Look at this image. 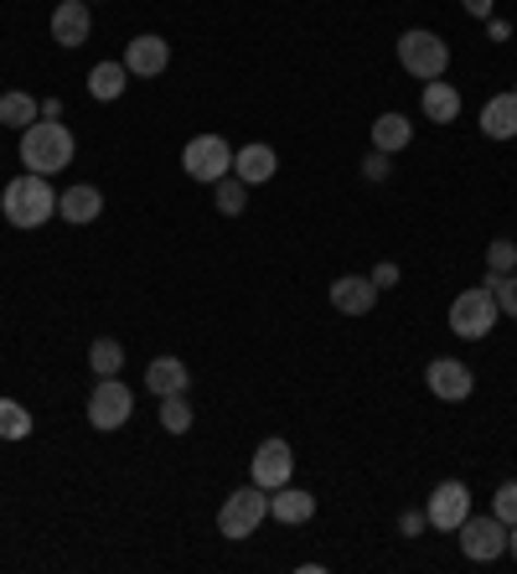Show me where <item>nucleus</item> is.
Wrapping results in <instances>:
<instances>
[{
  "instance_id": "obj_1",
  "label": "nucleus",
  "mask_w": 517,
  "mask_h": 574,
  "mask_svg": "<svg viewBox=\"0 0 517 574\" xmlns=\"http://www.w3.org/2000/svg\"><path fill=\"white\" fill-rule=\"evenodd\" d=\"M73 151H79V140H73V130L58 124V119H37V124L21 130V166L37 171V177L68 171V166H73Z\"/></svg>"
},
{
  "instance_id": "obj_2",
  "label": "nucleus",
  "mask_w": 517,
  "mask_h": 574,
  "mask_svg": "<svg viewBox=\"0 0 517 574\" xmlns=\"http://www.w3.org/2000/svg\"><path fill=\"white\" fill-rule=\"evenodd\" d=\"M58 198L52 192V177H37V171H21V177L5 181V192H0V213L11 228H41V223L58 213Z\"/></svg>"
},
{
  "instance_id": "obj_3",
  "label": "nucleus",
  "mask_w": 517,
  "mask_h": 574,
  "mask_svg": "<svg viewBox=\"0 0 517 574\" xmlns=\"http://www.w3.org/2000/svg\"><path fill=\"white\" fill-rule=\"evenodd\" d=\"M497 296L486 290V285H477V290H460L456 300H450V332H456L460 342H481L492 337V326H497Z\"/></svg>"
},
{
  "instance_id": "obj_4",
  "label": "nucleus",
  "mask_w": 517,
  "mask_h": 574,
  "mask_svg": "<svg viewBox=\"0 0 517 574\" xmlns=\"http://www.w3.org/2000/svg\"><path fill=\"white\" fill-rule=\"evenodd\" d=\"M269 517V492L264 487H239V492H228V502H223V513H218V534L223 538H249V534H258V523Z\"/></svg>"
},
{
  "instance_id": "obj_5",
  "label": "nucleus",
  "mask_w": 517,
  "mask_h": 574,
  "mask_svg": "<svg viewBox=\"0 0 517 574\" xmlns=\"http://www.w3.org/2000/svg\"><path fill=\"white\" fill-rule=\"evenodd\" d=\"M398 62H404L409 79L430 83L450 68V47H445L435 32H404V37H398Z\"/></svg>"
},
{
  "instance_id": "obj_6",
  "label": "nucleus",
  "mask_w": 517,
  "mask_h": 574,
  "mask_svg": "<svg viewBox=\"0 0 517 574\" xmlns=\"http://www.w3.org/2000/svg\"><path fill=\"white\" fill-rule=\"evenodd\" d=\"M181 166H187V177L192 181L218 187V181L233 171V151H228V140L223 135H192L187 140V151H181Z\"/></svg>"
},
{
  "instance_id": "obj_7",
  "label": "nucleus",
  "mask_w": 517,
  "mask_h": 574,
  "mask_svg": "<svg viewBox=\"0 0 517 574\" xmlns=\"http://www.w3.org/2000/svg\"><path fill=\"white\" fill-rule=\"evenodd\" d=\"M456 534H460V554L471 564H492V559L507 554V523L502 517H466Z\"/></svg>"
},
{
  "instance_id": "obj_8",
  "label": "nucleus",
  "mask_w": 517,
  "mask_h": 574,
  "mask_svg": "<svg viewBox=\"0 0 517 574\" xmlns=\"http://www.w3.org/2000/svg\"><path fill=\"white\" fill-rule=\"evenodd\" d=\"M130 415H135V394L124 388L120 378H99L94 394H88V424L94 430H120Z\"/></svg>"
},
{
  "instance_id": "obj_9",
  "label": "nucleus",
  "mask_w": 517,
  "mask_h": 574,
  "mask_svg": "<svg viewBox=\"0 0 517 574\" xmlns=\"http://www.w3.org/2000/svg\"><path fill=\"white\" fill-rule=\"evenodd\" d=\"M424 517H430V528H440V534H456L460 523L471 517V487L466 481H440L435 492H430V502H424Z\"/></svg>"
},
{
  "instance_id": "obj_10",
  "label": "nucleus",
  "mask_w": 517,
  "mask_h": 574,
  "mask_svg": "<svg viewBox=\"0 0 517 574\" xmlns=\"http://www.w3.org/2000/svg\"><path fill=\"white\" fill-rule=\"evenodd\" d=\"M424 383H430V394L445 398V404H460V398H471V388H477L471 368L456 362V357H435V362L424 368Z\"/></svg>"
},
{
  "instance_id": "obj_11",
  "label": "nucleus",
  "mask_w": 517,
  "mask_h": 574,
  "mask_svg": "<svg viewBox=\"0 0 517 574\" xmlns=\"http://www.w3.org/2000/svg\"><path fill=\"white\" fill-rule=\"evenodd\" d=\"M249 471H254V487L275 492V487H285V481L296 476V456H290L285 440H264L254 451V461H249Z\"/></svg>"
},
{
  "instance_id": "obj_12",
  "label": "nucleus",
  "mask_w": 517,
  "mask_h": 574,
  "mask_svg": "<svg viewBox=\"0 0 517 574\" xmlns=\"http://www.w3.org/2000/svg\"><path fill=\"white\" fill-rule=\"evenodd\" d=\"M124 68H130V79H160L166 73V62H171V41L156 37V32H145L124 47Z\"/></svg>"
},
{
  "instance_id": "obj_13",
  "label": "nucleus",
  "mask_w": 517,
  "mask_h": 574,
  "mask_svg": "<svg viewBox=\"0 0 517 574\" xmlns=\"http://www.w3.org/2000/svg\"><path fill=\"white\" fill-rule=\"evenodd\" d=\"M88 32H94L88 0H62L58 11H52V41H58V47H83Z\"/></svg>"
},
{
  "instance_id": "obj_14",
  "label": "nucleus",
  "mask_w": 517,
  "mask_h": 574,
  "mask_svg": "<svg viewBox=\"0 0 517 574\" xmlns=\"http://www.w3.org/2000/svg\"><path fill=\"white\" fill-rule=\"evenodd\" d=\"M332 306H337L341 316H368L373 306H378V285L373 275H341L332 285Z\"/></svg>"
},
{
  "instance_id": "obj_15",
  "label": "nucleus",
  "mask_w": 517,
  "mask_h": 574,
  "mask_svg": "<svg viewBox=\"0 0 517 574\" xmlns=\"http://www.w3.org/2000/svg\"><path fill=\"white\" fill-rule=\"evenodd\" d=\"M269 517H275V523H285V528H300V523H311V517H316V497L285 481V487H275V492H269Z\"/></svg>"
},
{
  "instance_id": "obj_16",
  "label": "nucleus",
  "mask_w": 517,
  "mask_h": 574,
  "mask_svg": "<svg viewBox=\"0 0 517 574\" xmlns=\"http://www.w3.org/2000/svg\"><path fill=\"white\" fill-rule=\"evenodd\" d=\"M58 213L83 228V223H94L104 213V192L94 187V181H79V187H68V192L58 198Z\"/></svg>"
},
{
  "instance_id": "obj_17",
  "label": "nucleus",
  "mask_w": 517,
  "mask_h": 574,
  "mask_svg": "<svg viewBox=\"0 0 517 574\" xmlns=\"http://www.w3.org/2000/svg\"><path fill=\"white\" fill-rule=\"evenodd\" d=\"M419 109H424V119H430V124H456V119H460L456 83L430 79V83H424V94H419Z\"/></svg>"
},
{
  "instance_id": "obj_18",
  "label": "nucleus",
  "mask_w": 517,
  "mask_h": 574,
  "mask_svg": "<svg viewBox=\"0 0 517 574\" xmlns=\"http://www.w3.org/2000/svg\"><path fill=\"white\" fill-rule=\"evenodd\" d=\"M275 171H279V156L269 145H243L239 156H233V177H239L243 187H264Z\"/></svg>"
},
{
  "instance_id": "obj_19",
  "label": "nucleus",
  "mask_w": 517,
  "mask_h": 574,
  "mask_svg": "<svg viewBox=\"0 0 517 574\" xmlns=\"http://www.w3.org/2000/svg\"><path fill=\"white\" fill-rule=\"evenodd\" d=\"M187 383H192V373H187V362H181V357H156V362L145 368V388H151L156 398L187 394Z\"/></svg>"
},
{
  "instance_id": "obj_20",
  "label": "nucleus",
  "mask_w": 517,
  "mask_h": 574,
  "mask_svg": "<svg viewBox=\"0 0 517 574\" xmlns=\"http://www.w3.org/2000/svg\"><path fill=\"white\" fill-rule=\"evenodd\" d=\"M481 135L486 140H517V88L513 94L486 99V109H481Z\"/></svg>"
},
{
  "instance_id": "obj_21",
  "label": "nucleus",
  "mask_w": 517,
  "mask_h": 574,
  "mask_svg": "<svg viewBox=\"0 0 517 574\" xmlns=\"http://www.w3.org/2000/svg\"><path fill=\"white\" fill-rule=\"evenodd\" d=\"M124 83H130V68H124V62H94V68H88V94L104 104L120 99Z\"/></svg>"
},
{
  "instance_id": "obj_22",
  "label": "nucleus",
  "mask_w": 517,
  "mask_h": 574,
  "mask_svg": "<svg viewBox=\"0 0 517 574\" xmlns=\"http://www.w3.org/2000/svg\"><path fill=\"white\" fill-rule=\"evenodd\" d=\"M414 140V124L404 115H378L373 119V151H383V156H394V151H404Z\"/></svg>"
},
{
  "instance_id": "obj_23",
  "label": "nucleus",
  "mask_w": 517,
  "mask_h": 574,
  "mask_svg": "<svg viewBox=\"0 0 517 574\" xmlns=\"http://www.w3.org/2000/svg\"><path fill=\"white\" fill-rule=\"evenodd\" d=\"M88 368L99 378H120V368H124V347L115 337H99L94 347H88Z\"/></svg>"
},
{
  "instance_id": "obj_24",
  "label": "nucleus",
  "mask_w": 517,
  "mask_h": 574,
  "mask_svg": "<svg viewBox=\"0 0 517 574\" xmlns=\"http://www.w3.org/2000/svg\"><path fill=\"white\" fill-rule=\"evenodd\" d=\"M41 104L32 99V94H5L0 99V124H16V130H26V124H37Z\"/></svg>"
},
{
  "instance_id": "obj_25",
  "label": "nucleus",
  "mask_w": 517,
  "mask_h": 574,
  "mask_svg": "<svg viewBox=\"0 0 517 574\" xmlns=\"http://www.w3.org/2000/svg\"><path fill=\"white\" fill-rule=\"evenodd\" d=\"M160 430H166V435H187V430H192V404H187V394L160 398Z\"/></svg>"
},
{
  "instance_id": "obj_26",
  "label": "nucleus",
  "mask_w": 517,
  "mask_h": 574,
  "mask_svg": "<svg viewBox=\"0 0 517 574\" xmlns=\"http://www.w3.org/2000/svg\"><path fill=\"white\" fill-rule=\"evenodd\" d=\"M32 435V415L16 398H0V440H26Z\"/></svg>"
},
{
  "instance_id": "obj_27",
  "label": "nucleus",
  "mask_w": 517,
  "mask_h": 574,
  "mask_svg": "<svg viewBox=\"0 0 517 574\" xmlns=\"http://www.w3.org/2000/svg\"><path fill=\"white\" fill-rule=\"evenodd\" d=\"M243 207H249V187L239 177H223L218 181V213L223 218H239Z\"/></svg>"
},
{
  "instance_id": "obj_28",
  "label": "nucleus",
  "mask_w": 517,
  "mask_h": 574,
  "mask_svg": "<svg viewBox=\"0 0 517 574\" xmlns=\"http://www.w3.org/2000/svg\"><path fill=\"white\" fill-rule=\"evenodd\" d=\"M486 290L497 296V311H507L517 321V270L513 275H486Z\"/></svg>"
},
{
  "instance_id": "obj_29",
  "label": "nucleus",
  "mask_w": 517,
  "mask_h": 574,
  "mask_svg": "<svg viewBox=\"0 0 517 574\" xmlns=\"http://www.w3.org/2000/svg\"><path fill=\"white\" fill-rule=\"evenodd\" d=\"M513 270H517V243L513 238H497L486 249V275H513Z\"/></svg>"
},
{
  "instance_id": "obj_30",
  "label": "nucleus",
  "mask_w": 517,
  "mask_h": 574,
  "mask_svg": "<svg viewBox=\"0 0 517 574\" xmlns=\"http://www.w3.org/2000/svg\"><path fill=\"white\" fill-rule=\"evenodd\" d=\"M492 517H502L507 528L517 523V481H502L497 497H492Z\"/></svg>"
},
{
  "instance_id": "obj_31",
  "label": "nucleus",
  "mask_w": 517,
  "mask_h": 574,
  "mask_svg": "<svg viewBox=\"0 0 517 574\" xmlns=\"http://www.w3.org/2000/svg\"><path fill=\"white\" fill-rule=\"evenodd\" d=\"M362 177H368V181H383V177H388V156H383V151H373V156L362 160Z\"/></svg>"
},
{
  "instance_id": "obj_32",
  "label": "nucleus",
  "mask_w": 517,
  "mask_h": 574,
  "mask_svg": "<svg viewBox=\"0 0 517 574\" xmlns=\"http://www.w3.org/2000/svg\"><path fill=\"white\" fill-rule=\"evenodd\" d=\"M424 523H430V517H424V513H404V517H398V528H404V538L424 534Z\"/></svg>"
},
{
  "instance_id": "obj_33",
  "label": "nucleus",
  "mask_w": 517,
  "mask_h": 574,
  "mask_svg": "<svg viewBox=\"0 0 517 574\" xmlns=\"http://www.w3.org/2000/svg\"><path fill=\"white\" fill-rule=\"evenodd\" d=\"M373 285H378V290L398 285V264H378V270H373Z\"/></svg>"
},
{
  "instance_id": "obj_34",
  "label": "nucleus",
  "mask_w": 517,
  "mask_h": 574,
  "mask_svg": "<svg viewBox=\"0 0 517 574\" xmlns=\"http://www.w3.org/2000/svg\"><path fill=\"white\" fill-rule=\"evenodd\" d=\"M41 119H62V99H41Z\"/></svg>"
},
{
  "instance_id": "obj_35",
  "label": "nucleus",
  "mask_w": 517,
  "mask_h": 574,
  "mask_svg": "<svg viewBox=\"0 0 517 574\" xmlns=\"http://www.w3.org/2000/svg\"><path fill=\"white\" fill-rule=\"evenodd\" d=\"M466 11L471 16H492V0H466Z\"/></svg>"
},
{
  "instance_id": "obj_36",
  "label": "nucleus",
  "mask_w": 517,
  "mask_h": 574,
  "mask_svg": "<svg viewBox=\"0 0 517 574\" xmlns=\"http://www.w3.org/2000/svg\"><path fill=\"white\" fill-rule=\"evenodd\" d=\"M507 554L517 559V523H513V528H507Z\"/></svg>"
},
{
  "instance_id": "obj_37",
  "label": "nucleus",
  "mask_w": 517,
  "mask_h": 574,
  "mask_svg": "<svg viewBox=\"0 0 517 574\" xmlns=\"http://www.w3.org/2000/svg\"><path fill=\"white\" fill-rule=\"evenodd\" d=\"M94 5H99V0H94Z\"/></svg>"
}]
</instances>
